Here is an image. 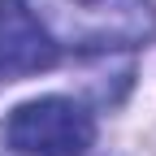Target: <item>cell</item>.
<instances>
[{
    "mask_svg": "<svg viewBox=\"0 0 156 156\" xmlns=\"http://www.w3.org/2000/svg\"><path fill=\"white\" fill-rule=\"evenodd\" d=\"M56 48L117 52L156 39L152 0H26Z\"/></svg>",
    "mask_w": 156,
    "mask_h": 156,
    "instance_id": "1",
    "label": "cell"
},
{
    "mask_svg": "<svg viewBox=\"0 0 156 156\" xmlns=\"http://www.w3.org/2000/svg\"><path fill=\"white\" fill-rule=\"evenodd\" d=\"M5 143L22 156H87L95 143V117L65 95L17 104L5 122Z\"/></svg>",
    "mask_w": 156,
    "mask_h": 156,
    "instance_id": "2",
    "label": "cell"
},
{
    "mask_svg": "<svg viewBox=\"0 0 156 156\" xmlns=\"http://www.w3.org/2000/svg\"><path fill=\"white\" fill-rule=\"evenodd\" d=\"M56 56L61 48L48 39L26 0H0V87L52 69Z\"/></svg>",
    "mask_w": 156,
    "mask_h": 156,
    "instance_id": "3",
    "label": "cell"
}]
</instances>
